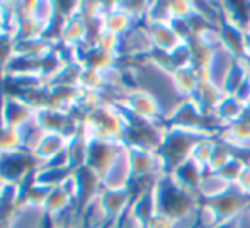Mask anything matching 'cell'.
Masks as SVG:
<instances>
[{"label": "cell", "mask_w": 250, "mask_h": 228, "mask_svg": "<svg viewBox=\"0 0 250 228\" xmlns=\"http://www.w3.org/2000/svg\"><path fill=\"white\" fill-rule=\"evenodd\" d=\"M155 55V46L151 43L150 33L146 29L145 24H136L128 34L121 38L119 41V51L118 58H126V60H140L150 58Z\"/></svg>", "instance_id": "cell-1"}, {"label": "cell", "mask_w": 250, "mask_h": 228, "mask_svg": "<svg viewBox=\"0 0 250 228\" xmlns=\"http://www.w3.org/2000/svg\"><path fill=\"white\" fill-rule=\"evenodd\" d=\"M131 184L133 169L131 159H129V146L125 143L112 166L101 177V187L104 191H126V189H131Z\"/></svg>", "instance_id": "cell-2"}, {"label": "cell", "mask_w": 250, "mask_h": 228, "mask_svg": "<svg viewBox=\"0 0 250 228\" xmlns=\"http://www.w3.org/2000/svg\"><path fill=\"white\" fill-rule=\"evenodd\" d=\"M237 60V55L231 53L227 46L221 44V46H218L214 50L209 66L203 73H199L201 80H208V82H211L216 89H220L225 94V83H227V79Z\"/></svg>", "instance_id": "cell-3"}, {"label": "cell", "mask_w": 250, "mask_h": 228, "mask_svg": "<svg viewBox=\"0 0 250 228\" xmlns=\"http://www.w3.org/2000/svg\"><path fill=\"white\" fill-rule=\"evenodd\" d=\"M146 29L150 33L151 43L155 46V53L160 55H172L175 50L182 46V44L189 43V41L182 40L179 33L174 29L172 22H158V24H145Z\"/></svg>", "instance_id": "cell-4"}, {"label": "cell", "mask_w": 250, "mask_h": 228, "mask_svg": "<svg viewBox=\"0 0 250 228\" xmlns=\"http://www.w3.org/2000/svg\"><path fill=\"white\" fill-rule=\"evenodd\" d=\"M245 116H247V106H245L240 99H237L235 96L225 94L220 103H218V106L214 107V111L211 113L209 118L213 119L216 128L221 131V129L227 128V126L244 119ZM218 135H220V133H218Z\"/></svg>", "instance_id": "cell-5"}, {"label": "cell", "mask_w": 250, "mask_h": 228, "mask_svg": "<svg viewBox=\"0 0 250 228\" xmlns=\"http://www.w3.org/2000/svg\"><path fill=\"white\" fill-rule=\"evenodd\" d=\"M211 205L216 208V211L220 213L221 220H231L242 213L244 209H247L250 206V199L247 196H244L237 187H231L227 194H223L221 198L214 199V201H209Z\"/></svg>", "instance_id": "cell-6"}, {"label": "cell", "mask_w": 250, "mask_h": 228, "mask_svg": "<svg viewBox=\"0 0 250 228\" xmlns=\"http://www.w3.org/2000/svg\"><path fill=\"white\" fill-rule=\"evenodd\" d=\"M231 187H233V184L228 182L221 174H218V172H206L198 184V187H196V191H198L201 201L209 203L221 198L223 194H227Z\"/></svg>", "instance_id": "cell-7"}, {"label": "cell", "mask_w": 250, "mask_h": 228, "mask_svg": "<svg viewBox=\"0 0 250 228\" xmlns=\"http://www.w3.org/2000/svg\"><path fill=\"white\" fill-rule=\"evenodd\" d=\"M172 82L182 99H192L201 83V77L194 66H181L172 70Z\"/></svg>", "instance_id": "cell-8"}, {"label": "cell", "mask_w": 250, "mask_h": 228, "mask_svg": "<svg viewBox=\"0 0 250 228\" xmlns=\"http://www.w3.org/2000/svg\"><path fill=\"white\" fill-rule=\"evenodd\" d=\"M249 79H250V62L247 58L242 57L235 62L233 68H231L230 75H228L227 83H225V94L235 96Z\"/></svg>", "instance_id": "cell-9"}, {"label": "cell", "mask_w": 250, "mask_h": 228, "mask_svg": "<svg viewBox=\"0 0 250 228\" xmlns=\"http://www.w3.org/2000/svg\"><path fill=\"white\" fill-rule=\"evenodd\" d=\"M237 155L238 153L235 152L230 145H227L225 142L218 140L216 148H214V153H213V157H211L209 167H208V172H220L221 169H225V167H227Z\"/></svg>", "instance_id": "cell-10"}, {"label": "cell", "mask_w": 250, "mask_h": 228, "mask_svg": "<svg viewBox=\"0 0 250 228\" xmlns=\"http://www.w3.org/2000/svg\"><path fill=\"white\" fill-rule=\"evenodd\" d=\"M216 142L218 138H203L199 140L198 143L194 145L191 153V160H194L198 166H201L203 169L208 170L211 162V157L214 153V148H216Z\"/></svg>", "instance_id": "cell-11"}, {"label": "cell", "mask_w": 250, "mask_h": 228, "mask_svg": "<svg viewBox=\"0 0 250 228\" xmlns=\"http://www.w3.org/2000/svg\"><path fill=\"white\" fill-rule=\"evenodd\" d=\"M196 215H198V225L199 228H214L221 223V216L216 211L211 203L201 201V205L196 209Z\"/></svg>", "instance_id": "cell-12"}, {"label": "cell", "mask_w": 250, "mask_h": 228, "mask_svg": "<svg viewBox=\"0 0 250 228\" xmlns=\"http://www.w3.org/2000/svg\"><path fill=\"white\" fill-rule=\"evenodd\" d=\"M172 22L170 2H150L145 24Z\"/></svg>", "instance_id": "cell-13"}, {"label": "cell", "mask_w": 250, "mask_h": 228, "mask_svg": "<svg viewBox=\"0 0 250 228\" xmlns=\"http://www.w3.org/2000/svg\"><path fill=\"white\" fill-rule=\"evenodd\" d=\"M249 166L247 162V157L244 155H237L233 160H231L230 164H228L225 169H221L218 174H221L225 179H227L228 182H231V184H235V182L238 181V177L242 175V172L245 170V167Z\"/></svg>", "instance_id": "cell-14"}, {"label": "cell", "mask_w": 250, "mask_h": 228, "mask_svg": "<svg viewBox=\"0 0 250 228\" xmlns=\"http://www.w3.org/2000/svg\"><path fill=\"white\" fill-rule=\"evenodd\" d=\"M172 21H189L196 14V2L182 0V2H170Z\"/></svg>", "instance_id": "cell-15"}, {"label": "cell", "mask_w": 250, "mask_h": 228, "mask_svg": "<svg viewBox=\"0 0 250 228\" xmlns=\"http://www.w3.org/2000/svg\"><path fill=\"white\" fill-rule=\"evenodd\" d=\"M146 228H175V220L164 213H157L146 222Z\"/></svg>", "instance_id": "cell-16"}, {"label": "cell", "mask_w": 250, "mask_h": 228, "mask_svg": "<svg viewBox=\"0 0 250 228\" xmlns=\"http://www.w3.org/2000/svg\"><path fill=\"white\" fill-rule=\"evenodd\" d=\"M233 186L242 192V194L247 196V198L250 199V166L245 167V170L242 172V175L238 177V181L235 182Z\"/></svg>", "instance_id": "cell-17"}, {"label": "cell", "mask_w": 250, "mask_h": 228, "mask_svg": "<svg viewBox=\"0 0 250 228\" xmlns=\"http://www.w3.org/2000/svg\"><path fill=\"white\" fill-rule=\"evenodd\" d=\"M235 228H250V206L233 218Z\"/></svg>", "instance_id": "cell-18"}, {"label": "cell", "mask_w": 250, "mask_h": 228, "mask_svg": "<svg viewBox=\"0 0 250 228\" xmlns=\"http://www.w3.org/2000/svg\"><path fill=\"white\" fill-rule=\"evenodd\" d=\"M244 58H247L250 62V27L244 34Z\"/></svg>", "instance_id": "cell-19"}, {"label": "cell", "mask_w": 250, "mask_h": 228, "mask_svg": "<svg viewBox=\"0 0 250 228\" xmlns=\"http://www.w3.org/2000/svg\"><path fill=\"white\" fill-rule=\"evenodd\" d=\"M247 162H249V166H250V155L247 157Z\"/></svg>", "instance_id": "cell-20"}]
</instances>
